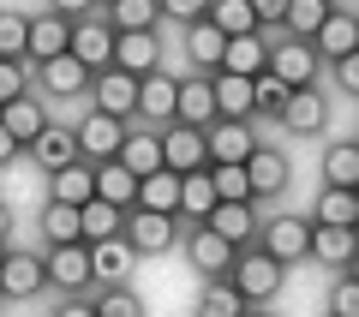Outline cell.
<instances>
[{"mask_svg": "<svg viewBox=\"0 0 359 317\" xmlns=\"http://www.w3.org/2000/svg\"><path fill=\"white\" fill-rule=\"evenodd\" d=\"M0 126H6V138L25 150V144H36L42 132H48V102H42L36 90L18 96V102H6V108H0Z\"/></svg>", "mask_w": 359, "mask_h": 317, "instance_id": "44dd1931", "label": "cell"}, {"mask_svg": "<svg viewBox=\"0 0 359 317\" xmlns=\"http://www.w3.org/2000/svg\"><path fill=\"white\" fill-rule=\"evenodd\" d=\"M0 264H6V245H0Z\"/></svg>", "mask_w": 359, "mask_h": 317, "instance_id": "9f6ffc18", "label": "cell"}, {"mask_svg": "<svg viewBox=\"0 0 359 317\" xmlns=\"http://www.w3.org/2000/svg\"><path fill=\"white\" fill-rule=\"evenodd\" d=\"M210 96H216V120H240V126H252V84H245V78L216 72V78H210Z\"/></svg>", "mask_w": 359, "mask_h": 317, "instance_id": "836d02e7", "label": "cell"}, {"mask_svg": "<svg viewBox=\"0 0 359 317\" xmlns=\"http://www.w3.org/2000/svg\"><path fill=\"white\" fill-rule=\"evenodd\" d=\"M257 252L276 257L282 269L311 264V222L299 216V210H282V216H269L264 228H257Z\"/></svg>", "mask_w": 359, "mask_h": 317, "instance_id": "7a4b0ae2", "label": "cell"}, {"mask_svg": "<svg viewBox=\"0 0 359 317\" xmlns=\"http://www.w3.org/2000/svg\"><path fill=\"white\" fill-rule=\"evenodd\" d=\"M245 317H282V311H269V305H264V311H245Z\"/></svg>", "mask_w": 359, "mask_h": 317, "instance_id": "db71d44e", "label": "cell"}, {"mask_svg": "<svg viewBox=\"0 0 359 317\" xmlns=\"http://www.w3.org/2000/svg\"><path fill=\"white\" fill-rule=\"evenodd\" d=\"M330 120H335V96L323 84H311V90H294V96H287V108H282V120H276V126L287 132V138H323V132H330Z\"/></svg>", "mask_w": 359, "mask_h": 317, "instance_id": "277c9868", "label": "cell"}, {"mask_svg": "<svg viewBox=\"0 0 359 317\" xmlns=\"http://www.w3.org/2000/svg\"><path fill=\"white\" fill-rule=\"evenodd\" d=\"M78 6H54V13H36L25 30V66H48L72 48V25H78Z\"/></svg>", "mask_w": 359, "mask_h": 317, "instance_id": "3957f363", "label": "cell"}, {"mask_svg": "<svg viewBox=\"0 0 359 317\" xmlns=\"http://www.w3.org/2000/svg\"><path fill=\"white\" fill-rule=\"evenodd\" d=\"M180 245H186V264H192V276H204V281H228L233 257H240L228 240H216L210 228H180Z\"/></svg>", "mask_w": 359, "mask_h": 317, "instance_id": "9c48e42d", "label": "cell"}, {"mask_svg": "<svg viewBox=\"0 0 359 317\" xmlns=\"http://www.w3.org/2000/svg\"><path fill=\"white\" fill-rule=\"evenodd\" d=\"M96 198L114 203V210H132V203H138V180H132L120 162H102L96 168Z\"/></svg>", "mask_w": 359, "mask_h": 317, "instance_id": "74e56055", "label": "cell"}, {"mask_svg": "<svg viewBox=\"0 0 359 317\" xmlns=\"http://www.w3.org/2000/svg\"><path fill=\"white\" fill-rule=\"evenodd\" d=\"M25 30H30L25 13H0V60H25Z\"/></svg>", "mask_w": 359, "mask_h": 317, "instance_id": "bcb514c9", "label": "cell"}, {"mask_svg": "<svg viewBox=\"0 0 359 317\" xmlns=\"http://www.w3.org/2000/svg\"><path fill=\"white\" fill-rule=\"evenodd\" d=\"M96 198V168L90 162H72L60 174H48V203H66V210H84Z\"/></svg>", "mask_w": 359, "mask_h": 317, "instance_id": "83f0119b", "label": "cell"}, {"mask_svg": "<svg viewBox=\"0 0 359 317\" xmlns=\"http://www.w3.org/2000/svg\"><path fill=\"white\" fill-rule=\"evenodd\" d=\"M204 150H210V168H245V156L257 150V132L240 120H216L204 132Z\"/></svg>", "mask_w": 359, "mask_h": 317, "instance_id": "9a60e30c", "label": "cell"}, {"mask_svg": "<svg viewBox=\"0 0 359 317\" xmlns=\"http://www.w3.org/2000/svg\"><path fill=\"white\" fill-rule=\"evenodd\" d=\"M210 210H216V186H210V168H198V174L180 180V222L186 228H204Z\"/></svg>", "mask_w": 359, "mask_h": 317, "instance_id": "d6a6232c", "label": "cell"}, {"mask_svg": "<svg viewBox=\"0 0 359 317\" xmlns=\"http://www.w3.org/2000/svg\"><path fill=\"white\" fill-rule=\"evenodd\" d=\"M96 317H144L138 288H102L96 293Z\"/></svg>", "mask_w": 359, "mask_h": 317, "instance_id": "ee69618b", "label": "cell"}, {"mask_svg": "<svg viewBox=\"0 0 359 317\" xmlns=\"http://www.w3.org/2000/svg\"><path fill=\"white\" fill-rule=\"evenodd\" d=\"M120 240L132 245V257H162V252L180 245V222L174 216H150V210H126Z\"/></svg>", "mask_w": 359, "mask_h": 317, "instance_id": "52a82bcc", "label": "cell"}, {"mask_svg": "<svg viewBox=\"0 0 359 317\" xmlns=\"http://www.w3.org/2000/svg\"><path fill=\"white\" fill-rule=\"evenodd\" d=\"M359 257L353 228H311V264H323L330 276H347V264Z\"/></svg>", "mask_w": 359, "mask_h": 317, "instance_id": "484cf974", "label": "cell"}, {"mask_svg": "<svg viewBox=\"0 0 359 317\" xmlns=\"http://www.w3.org/2000/svg\"><path fill=\"white\" fill-rule=\"evenodd\" d=\"M25 150H30V162H36L42 174H60V168L78 162V138H72V126H54V120H48V132H42L36 144H25Z\"/></svg>", "mask_w": 359, "mask_h": 317, "instance_id": "4316f807", "label": "cell"}, {"mask_svg": "<svg viewBox=\"0 0 359 317\" xmlns=\"http://www.w3.org/2000/svg\"><path fill=\"white\" fill-rule=\"evenodd\" d=\"M269 78H282L287 90H311L323 78V60L311 42H294V36H276L269 42Z\"/></svg>", "mask_w": 359, "mask_h": 317, "instance_id": "8992f818", "label": "cell"}, {"mask_svg": "<svg viewBox=\"0 0 359 317\" xmlns=\"http://www.w3.org/2000/svg\"><path fill=\"white\" fill-rule=\"evenodd\" d=\"M323 317H359V281H353V276H330Z\"/></svg>", "mask_w": 359, "mask_h": 317, "instance_id": "7bdbcfd3", "label": "cell"}, {"mask_svg": "<svg viewBox=\"0 0 359 317\" xmlns=\"http://www.w3.org/2000/svg\"><path fill=\"white\" fill-rule=\"evenodd\" d=\"M353 234H359V191H353Z\"/></svg>", "mask_w": 359, "mask_h": 317, "instance_id": "11a10c76", "label": "cell"}, {"mask_svg": "<svg viewBox=\"0 0 359 317\" xmlns=\"http://www.w3.org/2000/svg\"><path fill=\"white\" fill-rule=\"evenodd\" d=\"M132 269H138V257H132L126 240L90 245V276H96V288H132Z\"/></svg>", "mask_w": 359, "mask_h": 317, "instance_id": "cb8c5ba5", "label": "cell"}, {"mask_svg": "<svg viewBox=\"0 0 359 317\" xmlns=\"http://www.w3.org/2000/svg\"><path fill=\"white\" fill-rule=\"evenodd\" d=\"M323 191H359V138L353 144H323Z\"/></svg>", "mask_w": 359, "mask_h": 317, "instance_id": "f546056e", "label": "cell"}, {"mask_svg": "<svg viewBox=\"0 0 359 317\" xmlns=\"http://www.w3.org/2000/svg\"><path fill=\"white\" fill-rule=\"evenodd\" d=\"M228 281H233V293H240V299L252 305V311H264V305H269V299H276V293L287 288V269L276 264V257H264V252H257V245H245V252L233 257Z\"/></svg>", "mask_w": 359, "mask_h": 317, "instance_id": "6da1fadb", "label": "cell"}, {"mask_svg": "<svg viewBox=\"0 0 359 317\" xmlns=\"http://www.w3.org/2000/svg\"><path fill=\"white\" fill-rule=\"evenodd\" d=\"M162 138V168L168 174H198V168H210V150H204V132H192V126H162L156 132Z\"/></svg>", "mask_w": 359, "mask_h": 317, "instance_id": "5bb4252c", "label": "cell"}, {"mask_svg": "<svg viewBox=\"0 0 359 317\" xmlns=\"http://www.w3.org/2000/svg\"><path fill=\"white\" fill-rule=\"evenodd\" d=\"M245 186H252V203L282 198V191L294 186V156H287L282 144H264V138H257V150L245 156Z\"/></svg>", "mask_w": 359, "mask_h": 317, "instance_id": "5b68a950", "label": "cell"}, {"mask_svg": "<svg viewBox=\"0 0 359 317\" xmlns=\"http://www.w3.org/2000/svg\"><path fill=\"white\" fill-rule=\"evenodd\" d=\"M306 222L311 228H353V191H318Z\"/></svg>", "mask_w": 359, "mask_h": 317, "instance_id": "60d3db41", "label": "cell"}, {"mask_svg": "<svg viewBox=\"0 0 359 317\" xmlns=\"http://www.w3.org/2000/svg\"><path fill=\"white\" fill-rule=\"evenodd\" d=\"M174 90H180L174 72H150V78H138V126H150V132L174 126Z\"/></svg>", "mask_w": 359, "mask_h": 317, "instance_id": "ac0fdd59", "label": "cell"}, {"mask_svg": "<svg viewBox=\"0 0 359 317\" xmlns=\"http://www.w3.org/2000/svg\"><path fill=\"white\" fill-rule=\"evenodd\" d=\"M174 126H192V132H210L216 126V96H210V78L186 72L174 90Z\"/></svg>", "mask_w": 359, "mask_h": 317, "instance_id": "2e32d148", "label": "cell"}, {"mask_svg": "<svg viewBox=\"0 0 359 317\" xmlns=\"http://www.w3.org/2000/svg\"><path fill=\"white\" fill-rule=\"evenodd\" d=\"M13 240V210H6V198H0V245Z\"/></svg>", "mask_w": 359, "mask_h": 317, "instance_id": "f5cc1de1", "label": "cell"}, {"mask_svg": "<svg viewBox=\"0 0 359 317\" xmlns=\"http://www.w3.org/2000/svg\"><path fill=\"white\" fill-rule=\"evenodd\" d=\"M36 96L42 102H78V96H90V72L72 60V54H60V60H48V66H36Z\"/></svg>", "mask_w": 359, "mask_h": 317, "instance_id": "ffe728a7", "label": "cell"}, {"mask_svg": "<svg viewBox=\"0 0 359 317\" xmlns=\"http://www.w3.org/2000/svg\"><path fill=\"white\" fill-rule=\"evenodd\" d=\"M330 96H353L359 102V48L347 54V60L330 66Z\"/></svg>", "mask_w": 359, "mask_h": 317, "instance_id": "c3c4849f", "label": "cell"}, {"mask_svg": "<svg viewBox=\"0 0 359 317\" xmlns=\"http://www.w3.org/2000/svg\"><path fill=\"white\" fill-rule=\"evenodd\" d=\"M102 25L114 30V36H144V30L162 25V6H156V0H114L102 13Z\"/></svg>", "mask_w": 359, "mask_h": 317, "instance_id": "4dcf8cb0", "label": "cell"}, {"mask_svg": "<svg viewBox=\"0 0 359 317\" xmlns=\"http://www.w3.org/2000/svg\"><path fill=\"white\" fill-rule=\"evenodd\" d=\"M120 168H126L132 180H150V174H162V138H156L150 126H126V144H120V156H114Z\"/></svg>", "mask_w": 359, "mask_h": 317, "instance_id": "d4e9b609", "label": "cell"}, {"mask_svg": "<svg viewBox=\"0 0 359 317\" xmlns=\"http://www.w3.org/2000/svg\"><path fill=\"white\" fill-rule=\"evenodd\" d=\"M156 6H162V18H174V25H198V18L210 13L204 0H156Z\"/></svg>", "mask_w": 359, "mask_h": 317, "instance_id": "681fc988", "label": "cell"}, {"mask_svg": "<svg viewBox=\"0 0 359 317\" xmlns=\"http://www.w3.org/2000/svg\"><path fill=\"white\" fill-rule=\"evenodd\" d=\"M222 72H228V78H245V84L264 78V72H269V42H264V36H233L228 48H222Z\"/></svg>", "mask_w": 359, "mask_h": 317, "instance_id": "f1b7e54d", "label": "cell"}, {"mask_svg": "<svg viewBox=\"0 0 359 317\" xmlns=\"http://www.w3.org/2000/svg\"><path fill=\"white\" fill-rule=\"evenodd\" d=\"M323 18H330V0H287L282 36H294V42H311V36L323 30Z\"/></svg>", "mask_w": 359, "mask_h": 317, "instance_id": "8d00e7d4", "label": "cell"}, {"mask_svg": "<svg viewBox=\"0 0 359 317\" xmlns=\"http://www.w3.org/2000/svg\"><path fill=\"white\" fill-rule=\"evenodd\" d=\"M120 228H126V210H114V203H102V198H90L84 210H78V240L84 245L120 240Z\"/></svg>", "mask_w": 359, "mask_h": 317, "instance_id": "1f68e13d", "label": "cell"}, {"mask_svg": "<svg viewBox=\"0 0 359 317\" xmlns=\"http://www.w3.org/2000/svg\"><path fill=\"white\" fill-rule=\"evenodd\" d=\"M42 269H48V288H60L66 299L96 288V276H90V245H48L42 252Z\"/></svg>", "mask_w": 359, "mask_h": 317, "instance_id": "4fadbf2b", "label": "cell"}, {"mask_svg": "<svg viewBox=\"0 0 359 317\" xmlns=\"http://www.w3.org/2000/svg\"><path fill=\"white\" fill-rule=\"evenodd\" d=\"M114 72H126V78L162 72V30H144V36H114Z\"/></svg>", "mask_w": 359, "mask_h": 317, "instance_id": "7402d4cb", "label": "cell"}, {"mask_svg": "<svg viewBox=\"0 0 359 317\" xmlns=\"http://www.w3.org/2000/svg\"><path fill=\"white\" fill-rule=\"evenodd\" d=\"M36 234L48 245H84V240H78V210H66V203H42Z\"/></svg>", "mask_w": 359, "mask_h": 317, "instance_id": "ab89813d", "label": "cell"}, {"mask_svg": "<svg viewBox=\"0 0 359 317\" xmlns=\"http://www.w3.org/2000/svg\"><path fill=\"white\" fill-rule=\"evenodd\" d=\"M18 156H25V150H18V144L6 138V126H0V168H6V162H18Z\"/></svg>", "mask_w": 359, "mask_h": 317, "instance_id": "816d5d0a", "label": "cell"}, {"mask_svg": "<svg viewBox=\"0 0 359 317\" xmlns=\"http://www.w3.org/2000/svg\"><path fill=\"white\" fill-rule=\"evenodd\" d=\"M36 293H48V269H42V252L6 245V264H0V299H36Z\"/></svg>", "mask_w": 359, "mask_h": 317, "instance_id": "30bf717a", "label": "cell"}, {"mask_svg": "<svg viewBox=\"0 0 359 317\" xmlns=\"http://www.w3.org/2000/svg\"><path fill=\"white\" fill-rule=\"evenodd\" d=\"M210 25H216L222 30V36H257V18H252V0H216V6H210Z\"/></svg>", "mask_w": 359, "mask_h": 317, "instance_id": "f35d334b", "label": "cell"}, {"mask_svg": "<svg viewBox=\"0 0 359 317\" xmlns=\"http://www.w3.org/2000/svg\"><path fill=\"white\" fill-rule=\"evenodd\" d=\"M180 48H186V66H192L198 78H216V72H222V48H228V36H222L210 18H198V25H186V42H180Z\"/></svg>", "mask_w": 359, "mask_h": 317, "instance_id": "603a6c76", "label": "cell"}, {"mask_svg": "<svg viewBox=\"0 0 359 317\" xmlns=\"http://www.w3.org/2000/svg\"><path fill=\"white\" fill-rule=\"evenodd\" d=\"M54 317H96V299H90V293H72V299L54 305Z\"/></svg>", "mask_w": 359, "mask_h": 317, "instance_id": "f907efd6", "label": "cell"}, {"mask_svg": "<svg viewBox=\"0 0 359 317\" xmlns=\"http://www.w3.org/2000/svg\"><path fill=\"white\" fill-rule=\"evenodd\" d=\"M252 305L233 293V281H204L198 288V305H192V317H245Z\"/></svg>", "mask_w": 359, "mask_h": 317, "instance_id": "d590c367", "label": "cell"}, {"mask_svg": "<svg viewBox=\"0 0 359 317\" xmlns=\"http://www.w3.org/2000/svg\"><path fill=\"white\" fill-rule=\"evenodd\" d=\"M311 48H318L323 66L347 60V54L359 48V13H347V6H330V18H323V30L311 36Z\"/></svg>", "mask_w": 359, "mask_h": 317, "instance_id": "d6986e66", "label": "cell"}, {"mask_svg": "<svg viewBox=\"0 0 359 317\" xmlns=\"http://www.w3.org/2000/svg\"><path fill=\"white\" fill-rule=\"evenodd\" d=\"M66 54H72V60L84 66L90 78L114 66V30L102 25V13H84V18L72 25V48H66Z\"/></svg>", "mask_w": 359, "mask_h": 317, "instance_id": "7c38bea8", "label": "cell"}, {"mask_svg": "<svg viewBox=\"0 0 359 317\" xmlns=\"http://www.w3.org/2000/svg\"><path fill=\"white\" fill-rule=\"evenodd\" d=\"M90 108L96 114H108V120H120V126H132L138 120V78H126V72H96L90 78Z\"/></svg>", "mask_w": 359, "mask_h": 317, "instance_id": "ba28073f", "label": "cell"}, {"mask_svg": "<svg viewBox=\"0 0 359 317\" xmlns=\"http://www.w3.org/2000/svg\"><path fill=\"white\" fill-rule=\"evenodd\" d=\"M72 138H78V162L102 168V162H114V156H120V144H126V126L90 108V114H84V120L72 126Z\"/></svg>", "mask_w": 359, "mask_h": 317, "instance_id": "8fae6325", "label": "cell"}, {"mask_svg": "<svg viewBox=\"0 0 359 317\" xmlns=\"http://www.w3.org/2000/svg\"><path fill=\"white\" fill-rule=\"evenodd\" d=\"M132 210H150V216H174L180 222V174H150V180H138V203Z\"/></svg>", "mask_w": 359, "mask_h": 317, "instance_id": "e575fe53", "label": "cell"}, {"mask_svg": "<svg viewBox=\"0 0 359 317\" xmlns=\"http://www.w3.org/2000/svg\"><path fill=\"white\" fill-rule=\"evenodd\" d=\"M216 240H228L233 252H245V245H257V228H264V216H257V203H216L204 222Z\"/></svg>", "mask_w": 359, "mask_h": 317, "instance_id": "e0dca14e", "label": "cell"}, {"mask_svg": "<svg viewBox=\"0 0 359 317\" xmlns=\"http://www.w3.org/2000/svg\"><path fill=\"white\" fill-rule=\"evenodd\" d=\"M210 186H216V203H252L245 168H210Z\"/></svg>", "mask_w": 359, "mask_h": 317, "instance_id": "f6af8a7d", "label": "cell"}, {"mask_svg": "<svg viewBox=\"0 0 359 317\" xmlns=\"http://www.w3.org/2000/svg\"><path fill=\"white\" fill-rule=\"evenodd\" d=\"M18 96H30V66L25 60H0V108L18 102Z\"/></svg>", "mask_w": 359, "mask_h": 317, "instance_id": "7dc6e473", "label": "cell"}, {"mask_svg": "<svg viewBox=\"0 0 359 317\" xmlns=\"http://www.w3.org/2000/svg\"><path fill=\"white\" fill-rule=\"evenodd\" d=\"M287 96L294 90L282 84V78H252V120H282V108H287Z\"/></svg>", "mask_w": 359, "mask_h": 317, "instance_id": "b9f144b4", "label": "cell"}]
</instances>
